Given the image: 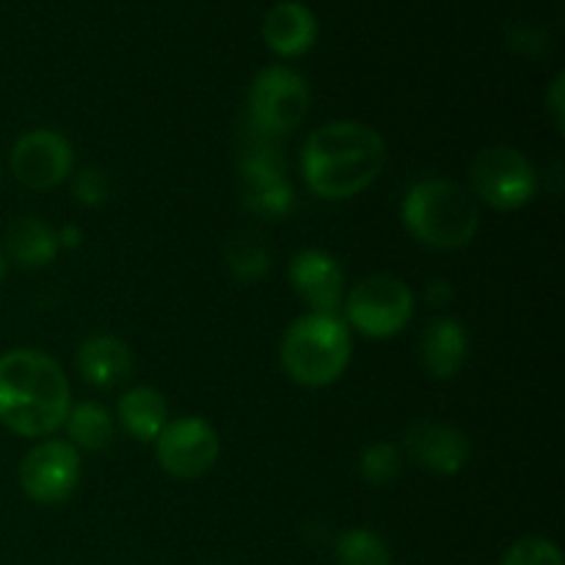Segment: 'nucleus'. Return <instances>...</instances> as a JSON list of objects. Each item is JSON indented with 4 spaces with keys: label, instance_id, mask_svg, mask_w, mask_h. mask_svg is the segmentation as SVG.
I'll use <instances>...</instances> for the list:
<instances>
[{
    "label": "nucleus",
    "instance_id": "obj_1",
    "mask_svg": "<svg viewBox=\"0 0 565 565\" xmlns=\"http://www.w3.org/2000/svg\"><path fill=\"white\" fill-rule=\"evenodd\" d=\"M386 166L379 130L356 119H337L307 136L301 174L309 191L326 202H342L367 191Z\"/></svg>",
    "mask_w": 565,
    "mask_h": 565
},
{
    "label": "nucleus",
    "instance_id": "obj_2",
    "mask_svg": "<svg viewBox=\"0 0 565 565\" xmlns=\"http://www.w3.org/2000/svg\"><path fill=\"white\" fill-rule=\"evenodd\" d=\"M72 406L66 373L50 353L11 348L0 353V425L22 439H50Z\"/></svg>",
    "mask_w": 565,
    "mask_h": 565
},
{
    "label": "nucleus",
    "instance_id": "obj_3",
    "mask_svg": "<svg viewBox=\"0 0 565 565\" xmlns=\"http://www.w3.org/2000/svg\"><path fill=\"white\" fill-rule=\"evenodd\" d=\"M403 226L425 248H467L480 230V207L469 188L445 177L419 180L408 188L401 207Z\"/></svg>",
    "mask_w": 565,
    "mask_h": 565
},
{
    "label": "nucleus",
    "instance_id": "obj_4",
    "mask_svg": "<svg viewBox=\"0 0 565 565\" xmlns=\"http://www.w3.org/2000/svg\"><path fill=\"white\" fill-rule=\"evenodd\" d=\"M351 356L353 337L340 315H301L281 337V367L287 379L307 390H320L340 381Z\"/></svg>",
    "mask_w": 565,
    "mask_h": 565
},
{
    "label": "nucleus",
    "instance_id": "obj_5",
    "mask_svg": "<svg viewBox=\"0 0 565 565\" xmlns=\"http://www.w3.org/2000/svg\"><path fill=\"white\" fill-rule=\"evenodd\" d=\"M417 298L403 279L390 274H375L353 285L345 292V326L370 340L397 337L414 318Z\"/></svg>",
    "mask_w": 565,
    "mask_h": 565
},
{
    "label": "nucleus",
    "instance_id": "obj_6",
    "mask_svg": "<svg viewBox=\"0 0 565 565\" xmlns=\"http://www.w3.org/2000/svg\"><path fill=\"white\" fill-rule=\"evenodd\" d=\"M469 193L475 202L500 213L527 207L539 193V171L524 152L508 143L480 149L469 169Z\"/></svg>",
    "mask_w": 565,
    "mask_h": 565
},
{
    "label": "nucleus",
    "instance_id": "obj_7",
    "mask_svg": "<svg viewBox=\"0 0 565 565\" xmlns=\"http://www.w3.org/2000/svg\"><path fill=\"white\" fill-rule=\"evenodd\" d=\"M312 94L307 81L290 66H265L248 88V116L265 136H290L307 119Z\"/></svg>",
    "mask_w": 565,
    "mask_h": 565
},
{
    "label": "nucleus",
    "instance_id": "obj_8",
    "mask_svg": "<svg viewBox=\"0 0 565 565\" xmlns=\"http://www.w3.org/2000/svg\"><path fill=\"white\" fill-rule=\"evenodd\" d=\"M81 452L64 439H42L20 463V489L36 505H61L81 486Z\"/></svg>",
    "mask_w": 565,
    "mask_h": 565
},
{
    "label": "nucleus",
    "instance_id": "obj_9",
    "mask_svg": "<svg viewBox=\"0 0 565 565\" xmlns=\"http://www.w3.org/2000/svg\"><path fill=\"white\" fill-rule=\"evenodd\" d=\"M152 445L160 469L177 480L204 478L221 456L218 430L202 417L169 419Z\"/></svg>",
    "mask_w": 565,
    "mask_h": 565
},
{
    "label": "nucleus",
    "instance_id": "obj_10",
    "mask_svg": "<svg viewBox=\"0 0 565 565\" xmlns=\"http://www.w3.org/2000/svg\"><path fill=\"white\" fill-rule=\"evenodd\" d=\"M9 169L28 191H53L75 171V149L61 132L39 127L17 138L9 154Z\"/></svg>",
    "mask_w": 565,
    "mask_h": 565
},
{
    "label": "nucleus",
    "instance_id": "obj_11",
    "mask_svg": "<svg viewBox=\"0 0 565 565\" xmlns=\"http://www.w3.org/2000/svg\"><path fill=\"white\" fill-rule=\"evenodd\" d=\"M403 456L412 458L425 472L452 478L472 458V441L461 428L434 419H419L403 436Z\"/></svg>",
    "mask_w": 565,
    "mask_h": 565
},
{
    "label": "nucleus",
    "instance_id": "obj_12",
    "mask_svg": "<svg viewBox=\"0 0 565 565\" xmlns=\"http://www.w3.org/2000/svg\"><path fill=\"white\" fill-rule=\"evenodd\" d=\"M296 296L318 315H337L345 301V270L323 248H303L287 268Z\"/></svg>",
    "mask_w": 565,
    "mask_h": 565
},
{
    "label": "nucleus",
    "instance_id": "obj_13",
    "mask_svg": "<svg viewBox=\"0 0 565 565\" xmlns=\"http://www.w3.org/2000/svg\"><path fill=\"white\" fill-rule=\"evenodd\" d=\"M243 204L263 218H285L296 204V191L285 169L268 149L248 152L241 169Z\"/></svg>",
    "mask_w": 565,
    "mask_h": 565
},
{
    "label": "nucleus",
    "instance_id": "obj_14",
    "mask_svg": "<svg viewBox=\"0 0 565 565\" xmlns=\"http://www.w3.org/2000/svg\"><path fill=\"white\" fill-rule=\"evenodd\" d=\"M263 39L279 58H301L318 42V17L301 0H279L265 14Z\"/></svg>",
    "mask_w": 565,
    "mask_h": 565
},
{
    "label": "nucleus",
    "instance_id": "obj_15",
    "mask_svg": "<svg viewBox=\"0 0 565 565\" xmlns=\"http://www.w3.org/2000/svg\"><path fill=\"white\" fill-rule=\"evenodd\" d=\"M469 356V331L458 318H436L419 337V364L436 381L456 379Z\"/></svg>",
    "mask_w": 565,
    "mask_h": 565
},
{
    "label": "nucleus",
    "instance_id": "obj_16",
    "mask_svg": "<svg viewBox=\"0 0 565 565\" xmlns=\"http://www.w3.org/2000/svg\"><path fill=\"white\" fill-rule=\"evenodd\" d=\"M75 367L94 390H116L132 375V351L114 334H92L77 345Z\"/></svg>",
    "mask_w": 565,
    "mask_h": 565
},
{
    "label": "nucleus",
    "instance_id": "obj_17",
    "mask_svg": "<svg viewBox=\"0 0 565 565\" xmlns=\"http://www.w3.org/2000/svg\"><path fill=\"white\" fill-rule=\"evenodd\" d=\"M58 232L42 218L33 215H20L6 226L3 235V257L9 265H17L22 270L47 268L58 257Z\"/></svg>",
    "mask_w": 565,
    "mask_h": 565
},
{
    "label": "nucleus",
    "instance_id": "obj_18",
    "mask_svg": "<svg viewBox=\"0 0 565 565\" xmlns=\"http://www.w3.org/2000/svg\"><path fill=\"white\" fill-rule=\"evenodd\" d=\"M116 419L136 441H154L169 425V403L154 386H132L116 403Z\"/></svg>",
    "mask_w": 565,
    "mask_h": 565
},
{
    "label": "nucleus",
    "instance_id": "obj_19",
    "mask_svg": "<svg viewBox=\"0 0 565 565\" xmlns=\"http://www.w3.org/2000/svg\"><path fill=\"white\" fill-rule=\"evenodd\" d=\"M66 436H70V445L77 452H103L114 445L116 439V419L103 403L83 401L70 406V414L64 419Z\"/></svg>",
    "mask_w": 565,
    "mask_h": 565
},
{
    "label": "nucleus",
    "instance_id": "obj_20",
    "mask_svg": "<svg viewBox=\"0 0 565 565\" xmlns=\"http://www.w3.org/2000/svg\"><path fill=\"white\" fill-rule=\"evenodd\" d=\"M224 263L232 279L254 285V281H263L268 276L274 257H270V246L257 230H243L226 241Z\"/></svg>",
    "mask_w": 565,
    "mask_h": 565
},
{
    "label": "nucleus",
    "instance_id": "obj_21",
    "mask_svg": "<svg viewBox=\"0 0 565 565\" xmlns=\"http://www.w3.org/2000/svg\"><path fill=\"white\" fill-rule=\"evenodd\" d=\"M337 565H392V550L375 530L353 527L337 535Z\"/></svg>",
    "mask_w": 565,
    "mask_h": 565
},
{
    "label": "nucleus",
    "instance_id": "obj_22",
    "mask_svg": "<svg viewBox=\"0 0 565 565\" xmlns=\"http://www.w3.org/2000/svg\"><path fill=\"white\" fill-rule=\"evenodd\" d=\"M403 463H406V456H403L401 447L392 445V441H375L359 456V475L375 489H384L401 478Z\"/></svg>",
    "mask_w": 565,
    "mask_h": 565
},
{
    "label": "nucleus",
    "instance_id": "obj_23",
    "mask_svg": "<svg viewBox=\"0 0 565 565\" xmlns=\"http://www.w3.org/2000/svg\"><path fill=\"white\" fill-rule=\"evenodd\" d=\"M500 565H565L563 552L555 541L544 535H524L513 541L508 552L502 555Z\"/></svg>",
    "mask_w": 565,
    "mask_h": 565
},
{
    "label": "nucleus",
    "instance_id": "obj_24",
    "mask_svg": "<svg viewBox=\"0 0 565 565\" xmlns=\"http://www.w3.org/2000/svg\"><path fill=\"white\" fill-rule=\"evenodd\" d=\"M72 196L83 207H103L110 199V180L97 166H86L81 171H72Z\"/></svg>",
    "mask_w": 565,
    "mask_h": 565
},
{
    "label": "nucleus",
    "instance_id": "obj_25",
    "mask_svg": "<svg viewBox=\"0 0 565 565\" xmlns=\"http://www.w3.org/2000/svg\"><path fill=\"white\" fill-rule=\"evenodd\" d=\"M544 103H546V110H550V116H552V125L557 127V132H563V125H565V75L563 72H557L555 75V81H552Z\"/></svg>",
    "mask_w": 565,
    "mask_h": 565
},
{
    "label": "nucleus",
    "instance_id": "obj_26",
    "mask_svg": "<svg viewBox=\"0 0 565 565\" xmlns=\"http://www.w3.org/2000/svg\"><path fill=\"white\" fill-rule=\"evenodd\" d=\"M425 298H428V303L430 307H436V309H445L447 303L452 301V298H456V292H452V287L447 285V281H430L428 285V290H425Z\"/></svg>",
    "mask_w": 565,
    "mask_h": 565
},
{
    "label": "nucleus",
    "instance_id": "obj_27",
    "mask_svg": "<svg viewBox=\"0 0 565 565\" xmlns=\"http://www.w3.org/2000/svg\"><path fill=\"white\" fill-rule=\"evenodd\" d=\"M55 232H58V248H77L83 243V230L77 224H66Z\"/></svg>",
    "mask_w": 565,
    "mask_h": 565
},
{
    "label": "nucleus",
    "instance_id": "obj_28",
    "mask_svg": "<svg viewBox=\"0 0 565 565\" xmlns=\"http://www.w3.org/2000/svg\"><path fill=\"white\" fill-rule=\"evenodd\" d=\"M6 270H9V263H6V257H3V254H0V281H3Z\"/></svg>",
    "mask_w": 565,
    "mask_h": 565
}]
</instances>
